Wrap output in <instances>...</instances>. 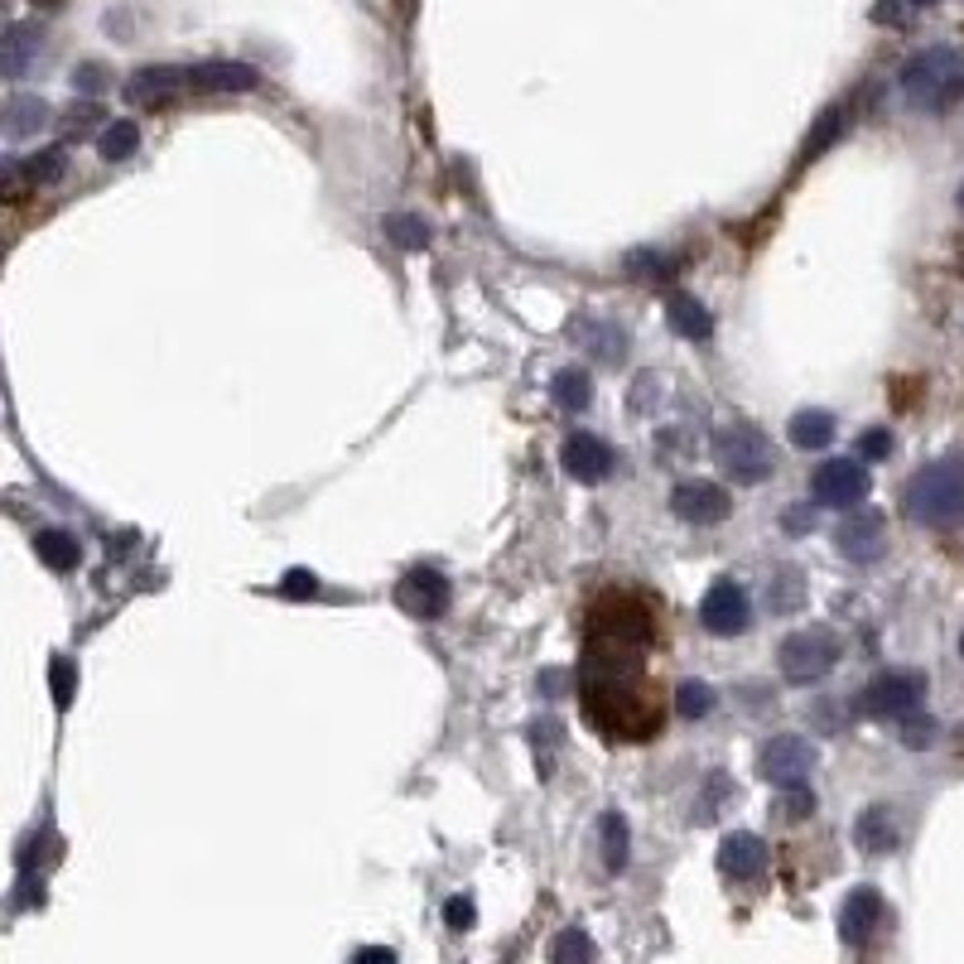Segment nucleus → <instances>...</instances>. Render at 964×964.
Here are the masks:
<instances>
[{
  "instance_id": "obj_2",
  "label": "nucleus",
  "mask_w": 964,
  "mask_h": 964,
  "mask_svg": "<svg viewBox=\"0 0 964 964\" xmlns=\"http://www.w3.org/2000/svg\"><path fill=\"white\" fill-rule=\"evenodd\" d=\"M897 82H901V92H907V102L917 106V112H945V106H955L960 92H964V58L945 44L921 48V54H911L907 64H901Z\"/></svg>"
},
{
  "instance_id": "obj_37",
  "label": "nucleus",
  "mask_w": 964,
  "mask_h": 964,
  "mask_svg": "<svg viewBox=\"0 0 964 964\" xmlns=\"http://www.w3.org/2000/svg\"><path fill=\"white\" fill-rule=\"evenodd\" d=\"M72 690H78V676H72V666L58 656V661H54V704H58V710H68V704H72Z\"/></svg>"
},
{
  "instance_id": "obj_30",
  "label": "nucleus",
  "mask_w": 964,
  "mask_h": 964,
  "mask_svg": "<svg viewBox=\"0 0 964 964\" xmlns=\"http://www.w3.org/2000/svg\"><path fill=\"white\" fill-rule=\"evenodd\" d=\"M593 955H598V945L579 931V926L559 931V935H555V945H551V960H559V964H565V960H593Z\"/></svg>"
},
{
  "instance_id": "obj_1",
  "label": "nucleus",
  "mask_w": 964,
  "mask_h": 964,
  "mask_svg": "<svg viewBox=\"0 0 964 964\" xmlns=\"http://www.w3.org/2000/svg\"><path fill=\"white\" fill-rule=\"evenodd\" d=\"M901 502H907V517L917 526H931V531H945L955 521H964V454L935 458L921 473H911Z\"/></svg>"
},
{
  "instance_id": "obj_44",
  "label": "nucleus",
  "mask_w": 964,
  "mask_h": 964,
  "mask_svg": "<svg viewBox=\"0 0 964 964\" xmlns=\"http://www.w3.org/2000/svg\"><path fill=\"white\" fill-rule=\"evenodd\" d=\"M960 656H964V637H960Z\"/></svg>"
},
{
  "instance_id": "obj_33",
  "label": "nucleus",
  "mask_w": 964,
  "mask_h": 964,
  "mask_svg": "<svg viewBox=\"0 0 964 964\" xmlns=\"http://www.w3.org/2000/svg\"><path fill=\"white\" fill-rule=\"evenodd\" d=\"M786 820H805V815H815V791H810V781L805 786H786L781 791V805H776Z\"/></svg>"
},
{
  "instance_id": "obj_18",
  "label": "nucleus",
  "mask_w": 964,
  "mask_h": 964,
  "mask_svg": "<svg viewBox=\"0 0 964 964\" xmlns=\"http://www.w3.org/2000/svg\"><path fill=\"white\" fill-rule=\"evenodd\" d=\"M179 88H189V68H140L136 78L126 82V97L131 102H140V106H165V102H174V92Z\"/></svg>"
},
{
  "instance_id": "obj_19",
  "label": "nucleus",
  "mask_w": 964,
  "mask_h": 964,
  "mask_svg": "<svg viewBox=\"0 0 964 964\" xmlns=\"http://www.w3.org/2000/svg\"><path fill=\"white\" fill-rule=\"evenodd\" d=\"M666 324L676 328L685 343H710L714 338V319H710V309H704L694 295H670L666 299Z\"/></svg>"
},
{
  "instance_id": "obj_20",
  "label": "nucleus",
  "mask_w": 964,
  "mask_h": 964,
  "mask_svg": "<svg viewBox=\"0 0 964 964\" xmlns=\"http://www.w3.org/2000/svg\"><path fill=\"white\" fill-rule=\"evenodd\" d=\"M598 849H603V869L608 873H622L632 863V825L627 815L608 810L603 820H598Z\"/></svg>"
},
{
  "instance_id": "obj_23",
  "label": "nucleus",
  "mask_w": 964,
  "mask_h": 964,
  "mask_svg": "<svg viewBox=\"0 0 964 964\" xmlns=\"http://www.w3.org/2000/svg\"><path fill=\"white\" fill-rule=\"evenodd\" d=\"M34 551H39V559L48 569H58V575L82 565V545H78V535H68V531H39L34 535Z\"/></svg>"
},
{
  "instance_id": "obj_41",
  "label": "nucleus",
  "mask_w": 964,
  "mask_h": 964,
  "mask_svg": "<svg viewBox=\"0 0 964 964\" xmlns=\"http://www.w3.org/2000/svg\"><path fill=\"white\" fill-rule=\"evenodd\" d=\"M786 526H791V531H805V526H815V511H805V507L786 511Z\"/></svg>"
},
{
  "instance_id": "obj_43",
  "label": "nucleus",
  "mask_w": 964,
  "mask_h": 964,
  "mask_svg": "<svg viewBox=\"0 0 964 964\" xmlns=\"http://www.w3.org/2000/svg\"><path fill=\"white\" fill-rule=\"evenodd\" d=\"M911 5H935V0H911Z\"/></svg>"
},
{
  "instance_id": "obj_15",
  "label": "nucleus",
  "mask_w": 964,
  "mask_h": 964,
  "mask_svg": "<svg viewBox=\"0 0 964 964\" xmlns=\"http://www.w3.org/2000/svg\"><path fill=\"white\" fill-rule=\"evenodd\" d=\"M718 869L734 877V883H758V877L767 873V839L748 835V829L728 835L724 844H718Z\"/></svg>"
},
{
  "instance_id": "obj_32",
  "label": "nucleus",
  "mask_w": 964,
  "mask_h": 964,
  "mask_svg": "<svg viewBox=\"0 0 964 964\" xmlns=\"http://www.w3.org/2000/svg\"><path fill=\"white\" fill-rule=\"evenodd\" d=\"M627 271L637 280H666L670 275V256L666 251H632L627 256Z\"/></svg>"
},
{
  "instance_id": "obj_21",
  "label": "nucleus",
  "mask_w": 964,
  "mask_h": 964,
  "mask_svg": "<svg viewBox=\"0 0 964 964\" xmlns=\"http://www.w3.org/2000/svg\"><path fill=\"white\" fill-rule=\"evenodd\" d=\"M835 434H839V424H835V415L829 410H796L791 415V444L796 449H829L835 444Z\"/></svg>"
},
{
  "instance_id": "obj_36",
  "label": "nucleus",
  "mask_w": 964,
  "mask_h": 964,
  "mask_svg": "<svg viewBox=\"0 0 964 964\" xmlns=\"http://www.w3.org/2000/svg\"><path fill=\"white\" fill-rule=\"evenodd\" d=\"M444 921H449V931H473V926H478V907H473L468 897H449L444 901Z\"/></svg>"
},
{
  "instance_id": "obj_8",
  "label": "nucleus",
  "mask_w": 964,
  "mask_h": 964,
  "mask_svg": "<svg viewBox=\"0 0 964 964\" xmlns=\"http://www.w3.org/2000/svg\"><path fill=\"white\" fill-rule=\"evenodd\" d=\"M700 622H704V632H714V637H742V632L752 627V598H748V589L734 583V579L710 583V593L700 598Z\"/></svg>"
},
{
  "instance_id": "obj_7",
  "label": "nucleus",
  "mask_w": 964,
  "mask_h": 964,
  "mask_svg": "<svg viewBox=\"0 0 964 964\" xmlns=\"http://www.w3.org/2000/svg\"><path fill=\"white\" fill-rule=\"evenodd\" d=\"M815 502L835 507V511H853L869 502L873 478H869V458H829L815 468Z\"/></svg>"
},
{
  "instance_id": "obj_10",
  "label": "nucleus",
  "mask_w": 964,
  "mask_h": 964,
  "mask_svg": "<svg viewBox=\"0 0 964 964\" xmlns=\"http://www.w3.org/2000/svg\"><path fill=\"white\" fill-rule=\"evenodd\" d=\"M396 603L406 608L410 617H424V622H434V617H444L449 613V603H454V589H449V579L439 575V569H410L406 579L396 583Z\"/></svg>"
},
{
  "instance_id": "obj_38",
  "label": "nucleus",
  "mask_w": 964,
  "mask_h": 964,
  "mask_svg": "<svg viewBox=\"0 0 964 964\" xmlns=\"http://www.w3.org/2000/svg\"><path fill=\"white\" fill-rule=\"evenodd\" d=\"M781 593H767L772 598V608H781V613H786V608H796L801 603V579H796V569H781Z\"/></svg>"
},
{
  "instance_id": "obj_27",
  "label": "nucleus",
  "mask_w": 964,
  "mask_h": 964,
  "mask_svg": "<svg viewBox=\"0 0 964 964\" xmlns=\"http://www.w3.org/2000/svg\"><path fill=\"white\" fill-rule=\"evenodd\" d=\"M34 58H39V34L24 30V24H15V30H10V39H5V72H10V78H24Z\"/></svg>"
},
{
  "instance_id": "obj_29",
  "label": "nucleus",
  "mask_w": 964,
  "mask_h": 964,
  "mask_svg": "<svg viewBox=\"0 0 964 964\" xmlns=\"http://www.w3.org/2000/svg\"><path fill=\"white\" fill-rule=\"evenodd\" d=\"M676 710L685 714V718H704L714 710V690L704 685V680H685V685L676 690Z\"/></svg>"
},
{
  "instance_id": "obj_16",
  "label": "nucleus",
  "mask_w": 964,
  "mask_h": 964,
  "mask_svg": "<svg viewBox=\"0 0 964 964\" xmlns=\"http://www.w3.org/2000/svg\"><path fill=\"white\" fill-rule=\"evenodd\" d=\"M189 88L193 92H256L261 88V72L251 64H231V58H207V64L189 68Z\"/></svg>"
},
{
  "instance_id": "obj_6",
  "label": "nucleus",
  "mask_w": 964,
  "mask_h": 964,
  "mask_svg": "<svg viewBox=\"0 0 964 964\" xmlns=\"http://www.w3.org/2000/svg\"><path fill=\"white\" fill-rule=\"evenodd\" d=\"M815 762H820V748H815L810 738H801V734H776L758 752V772H762V781H772L776 791L805 786L810 772H815Z\"/></svg>"
},
{
  "instance_id": "obj_45",
  "label": "nucleus",
  "mask_w": 964,
  "mask_h": 964,
  "mask_svg": "<svg viewBox=\"0 0 964 964\" xmlns=\"http://www.w3.org/2000/svg\"><path fill=\"white\" fill-rule=\"evenodd\" d=\"M960 207H964V189H960Z\"/></svg>"
},
{
  "instance_id": "obj_17",
  "label": "nucleus",
  "mask_w": 964,
  "mask_h": 964,
  "mask_svg": "<svg viewBox=\"0 0 964 964\" xmlns=\"http://www.w3.org/2000/svg\"><path fill=\"white\" fill-rule=\"evenodd\" d=\"M853 844H859L869 859H883V853H897L901 844V825L893 805H869V810L853 820Z\"/></svg>"
},
{
  "instance_id": "obj_42",
  "label": "nucleus",
  "mask_w": 964,
  "mask_h": 964,
  "mask_svg": "<svg viewBox=\"0 0 964 964\" xmlns=\"http://www.w3.org/2000/svg\"><path fill=\"white\" fill-rule=\"evenodd\" d=\"M358 960H396V950H386V945H367V950H358Z\"/></svg>"
},
{
  "instance_id": "obj_34",
  "label": "nucleus",
  "mask_w": 964,
  "mask_h": 964,
  "mask_svg": "<svg viewBox=\"0 0 964 964\" xmlns=\"http://www.w3.org/2000/svg\"><path fill=\"white\" fill-rule=\"evenodd\" d=\"M935 734H941V724H935V718H917V714L901 718V742H907V748H931Z\"/></svg>"
},
{
  "instance_id": "obj_40",
  "label": "nucleus",
  "mask_w": 964,
  "mask_h": 964,
  "mask_svg": "<svg viewBox=\"0 0 964 964\" xmlns=\"http://www.w3.org/2000/svg\"><path fill=\"white\" fill-rule=\"evenodd\" d=\"M72 88L78 92H102L106 88V68L102 64H82L78 72H72Z\"/></svg>"
},
{
  "instance_id": "obj_3",
  "label": "nucleus",
  "mask_w": 964,
  "mask_h": 964,
  "mask_svg": "<svg viewBox=\"0 0 964 964\" xmlns=\"http://www.w3.org/2000/svg\"><path fill=\"white\" fill-rule=\"evenodd\" d=\"M714 458H718V468H724L738 487H758V483H767L776 473L772 439H767L758 424H748V420H734V424H724V430L714 434Z\"/></svg>"
},
{
  "instance_id": "obj_5",
  "label": "nucleus",
  "mask_w": 964,
  "mask_h": 964,
  "mask_svg": "<svg viewBox=\"0 0 964 964\" xmlns=\"http://www.w3.org/2000/svg\"><path fill=\"white\" fill-rule=\"evenodd\" d=\"M926 690H931L926 670H883L877 680H869L859 704H863V714H873V718H907L921 710Z\"/></svg>"
},
{
  "instance_id": "obj_13",
  "label": "nucleus",
  "mask_w": 964,
  "mask_h": 964,
  "mask_svg": "<svg viewBox=\"0 0 964 964\" xmlns=\"http://www.w3.org/2000/svg\"><path fill=\"white\" fill-rule=\"evenodd\" d=\"M64 174H68V150H64V145H48V150H39V155L10 160L0 189H5V199H20L24 189H48V184H58Z\"/></svg>"
},
{
  "instance_id": "obj_25",
  "label": "nucleus",
  "mask_w": 964,
  "mask_h": 964,
  "mask_svg": "<svg viewBox=\"0 0 964 964\" xmlns=\"http://www.w3.org/2000/svg\"><path fill=\"white\" fill-rule=\"evenodd\" d=\"M136 150H140V126H136V121H126V116L112 121V126L97 136V155H102V160H112V165L131 160Z\"/></svg>"
},
{
  "instance_id": "obj_14",
  "label": "nucleus",
  "mask_w": 964,
  "mask_h": 964,
  "mask_svg": "<svg viewBox=\"0 0 964 964\" xmlns=\"http://www.w3.org/2000/svg\"><path fill=\"white\" fill-rule=\"evenodd\" d=\"M887 921V907H883V893L877 887H853V893L844 897V907H839V935H844L849 945H869L877 931H883Z\"/></svg>"
},
{
  "instance_id": "obj_39",
  "label": "nucleus",
  "mask_w": 964,
  "mask_h": 964,
  "mask_svg": "<svg viewBox=\"0 0 964 964\" xmlns=\"http://www.w3.org/2000/svg\"><path fill=\"white\" fill-rule=\"evenodd\" d=\"M280 593L285 598H304V593H319V575H309V569H290L285 583H280Z\"/></svg>"
},
{
  "instance_id": "obj_12",
  "label": "nucleus",
  "mask_w": 964,
  "mask_h": 964,
  "mask_svg": "<svg viewBox=\"0 0 964 964\" xmlns=\"http://www.w3.org/2000/svg\"><path fill=\"white\" fill-rule=\"evenodd\" d=\"M670 511H676L680 521H690V526H718V521H728V511H734V497L724 492L718 483H680L676 492H670Z\"/></svg>"
},
{
  "instance_id": "obj_9",
  "label": "nucleus",
  "mask_w": 964,
  "mask_h": 964,
  "mask_svg": "<svg viewBox=\"0 0 964 964\" xmlns=\"http://www.w3.org/2000/svg\"><path fill=\"white\" fill-rule=\"evenodd\" d=\"M835 545H839V555H844L849 565H873V559H883V551H887L883 511H859V507H853L849 517L839 521Z\"/></svg>"
},
{
  "instance_id": "obj_4",
  "label": "nucleus",
  "mask_w": 964,
  "mask_h": 964,
  "mask_svg": "<svg viewBox=\"0 0 964 964\" xmlns=\"http://www.w3.org/2000/svg\"><path fill=\"white\" fill-rule=\"evenodd\" d=\"M839 656H844L839 632L815 622V627H801V632H791V637L781 642L776 670H781V680H791V685H815V680H825L829 670L839 666Z\"/></svg>"
},
{
  "instance_id": "obj_35",
  "label": "nucleus",
  "mask_w": 964,
  "mask_h": 964,
  "mask_svg": "<svg viewBox=\"0 0 964 964\" xmlns=\"http://www.w3.org/2000/svg\"><path fill=\"white\" fill-rule=\"evenodd\" d=\"M859 458H869V463H877V458H887L893 454V434H887V424H877V430H863L859 434Z\"/></svg>"
},
{
  "instance_id": "obj_22",
  "label": "nucleus",
  "mask_w": 964,
  "mask_h": 964,
  "mask_svg": "<svg viewBox=\"0 0 964 964\" xmlns=\"http://www.w3.org/2000/svg\"><path fill=\"white\" fill-rule=\"evenodd\" d=\"M48 121H54V112H48L44 97H10L5 102V136L10 140L34 136V131H44Z\"/></svg>"
},
{
  "instance_id": "obj_28",
  "label": "nucleus",
  "mask_w": 964,
  "mask_h": 964,
  "mask_svg": "<svg viewBox=\"0 0 964 964\" xmlns=\"http://www.w3.org/2000/svg\"><path fill=\"white\" fill-rule=\"evenodd\" d=\"M844 106H829V112L820 116V126L810 131V136H805V145H801V165H810V160H820V150L825 145H835L839 140V131H844Z\"/></svg>"
},
{
  "instance_id": "obj_31",
  "label": "nucleus",
  "mask_w": 964,
  "mask_h": 964,
  "mask_svg": "<svg viewBox=\"0 0 964 964\" xmlns=\"http://www.w3.org/2000/svg\"><path fill=\"white\" fill-rule=\"evenodd\" d=\"M718 796H734V786H728V776H718V772H714V776H710V786H704V796L694 801L690 820H694V825H710L714 815H718V810H714V805H718Z\"/></svg>"
},
{
  "instance_id": "obj_11",
  "label": "nucleus",
  "mask_w": 964,
  "mask_h": 964,
  "mask_svg": "<svg viewBox=\"0 0 964 964\" xmlns=\"http://www.w3.org/2000/svg\"><path fill=\"white\" fill-rule=\"evenodd\" d=\"M559 463H565V473L575 483H608L613 478V468H617V454H613V444L608 439H598V434H569L565 439V449H559Z\"/></svg>"
},
{
  "instance_id": "obj_26",
  "label": "nucleus",
  "mask_w": 964,
  "mask_h": 964,
  "mask_svg": "<svg viewBox=\"0 0 964 964\" xmlns=\"http://www.w3.org/2000/svg\"><path fill=\"white\" fill-rule=\"evenodd\" d=\"M382 227H386V237L396 241L400 251H424V247H430V223H424V217H415V213H390Z\"/></svg>"
},
{
  "instance_id": "obj_24",
  "label": "nucleus",
  "mask_w": 964,
  "mask_h": 964,
  "mask_svg": "<svg viewBox=\"0 0 964 964\" xmlns=\"http://www.w3.org/2000/svg\"><path fill=\"white\" fill-rule=\"evenodd\" d=\"M551 396L559 410H589L593 406V376L583 367H559L551 382Z\"/></svg>"
}]
</instances>
